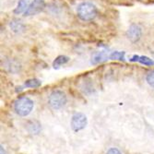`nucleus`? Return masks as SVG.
<instances>
[{
	"mask_svg": "<svg viewBox=\"0 0 154 154\" xmlns=\"http://www.w3.org/2000/svg\"><path fill=\"white\" fill-rule=\"evenodd\" d=\"M69 61V57L66 55H58L53 62V67L54 68H59L63 65L66 64Z\"/></svg>",
	"mask_w": 154,
	"mask_h": 154,
	"instance_id": "nucleus-11",
	"label": "nucleus"
},
{
	"mask_svg": "<svg viewBox=\"0 0 154 154\" xmlns=\"http://www.w3.org/2000/svg\"><path fill=\"white\" fill-rule=\"evenodd\" d=\"M34 103L29 97L21 96L19 97L18 99L14 103V110L16 114L20 116H29L33 109Z\"/></svg>",
	"mask_w": 154,
	"mask_h": 154,
	"instance_id": "nucleus-2",
	"label": "nucleus"
},
{
	"mask_svg": "<svg viewBox=\"0 0 154 154\" xmlns=\"http://www.w3.org/2000/svg\"><path fill=\"white\" fill-rule=\"evenodd\" d=\"M110 55H108L106 51H101V52H98L96 53L93 57H91V63L92 65H97V64H100L103 63L106 60H108Z\"/></svg>",
	"mask_w": 154,
	"mask_h": 154,
	"instance_id": "nucleus-7",
	"label": "nucleus"
},
{
	"mask_svg": "<svg viewBox=\"0 0 154 154\" xmlns=\"http://www.w3.org/2000/svg\"><path fill=\"white\" fill-rule=\"evenodd\" d=\"M146 81L148 82V84L150 87L154 88V70L148 73V75L146 77Z\"/></svg>",
	"mask_w": 154,
	"mask_h": 154,
	"instance_id": "nucleus-15",
	"label": "nucleus"
},
{
	"mask_svg": "<svg viewBox=\"0 0 154 154\" xmlns=\"http://www.w3.org/2000/svg\"><path fill=\"white\" fill-rule=\"evenodd\" d=\"M27 8H28V3L26 0H19L17 7L15 8V9H14V14L20 15L21 13H25Z\"/></svg>",
	"mask_w": 154,
	"mask_h": 154,
	"instance_id": "nucleus-12",
	"label": "nucleus"
},
{
	"mask_svg": "<svg viewBox=\"0 0 154 154\" xmlns=\"http://www.w3.org/2000/svg\"><path fill=\"white\" fill-rule=\"evenodd\" d=\"M130 61L132 62H138L145 66H154V61L145 55H133L130 58Z\"/></svg>",
	"mask_w": 154,
	"mask_h": 154,
	"instance_id": "nucleus-8",
	"label": "nucleus"
},
{
	"mask_svg": "<svg viewBox=\"0 0 154 154\" xmlns=\"http://www.w3.org/2000/svg\"><path fill=\"white\" fill-rule=\"evenodd\" d=\"M88 124V118L83 113H76L71 117L70 125L74 132H79L86 128Z\"/></svg>",
	"mask_w": 154,
	"mask_h": 154,
	"instance_id": "nucleus-4",
	"label": "nucleus"
},
{
	"mask_svg": "<svg viewBox=\"0 0 154 154\" xmlns=\"http://www.w3.org/2000/svg\"><path fill=\"white\" fill-rule=\"evenodd\" d=\"M9 26L11 28V30L14 32H16V33L21 32L24 30V24L22 23V21H20L19 20H11L10 23H9Z\"/></svg>",
	"mask_w": 154,
	"mask_h": 154,
	"instance_id": "nucleus-10",
	"label": "nucleus"
},
{
	"mask_svg": "<svg viewBox=\"0 0 154 154\" xmlns=\"http://www.w3.org/2000/svg\"><path fill=\"white\" fill-rule=\"evenodd\" d=\"M106 154H122V152L116 148H111L107 150Z\"/></svg>",
	"mask_w": 154,
	"mask_h": 154,
	"instance_id": "nucleus-16",
	"label": "nucleus"
},
{
	"mask_svg": "<svg viewBox=\"0 0 154 154\" xmlns=\"http://www.w3.org/2000/svg\"><path fill=\"white\" fill-rule=\"evenodd\" d=\"M77 14L82 21H91L96 18L98 9L96 6L91 2H82L77 8Z\"/></svg>",
	"mask_w": 154,
	"mask_h": 154,
	"instance_id": "nucleus-1",
	"label": "nucleus"
},
{
	"mask_svg": "<svg viewBox=\"0 0 154 154\" xmlns=\"http://www.w3.org/2000/svg\"><path fill=\"white\" fill-rule=\"evenodd\" d=\"M66 101L67 99L65 92L60 90L53 91L48 98V103L54 110H58L64 107L66 103Z\"/></svg>",
	"mask_w": 154,
	"mask_h": 154,
	"instance_id": "nucleus-3",
	"label": "nucleus"
},
{
	"mask_svg": "<svg viewBox=\"0 0 154 154\" xmlns=\"http://www.w3.org/2000/svg\"><path fill=\"white\" fill-rule=\"evenodd\" d=\"M109 57V59L111 60H120V61H125V52H119V51H115V52H112Z\"/></svg>",
	"mask_w": 154,
	"mask_h": 154,
	"instance_id": "nucleus-14",
	"label": "nucleus"
},
{
	"mask_svg": "<svg viewBox=\"0 0 154 154\" xmlns=\"http://www.w3.org/2000/svg\"><path fill=\"white\" fill-rule=\"evenodd\" d=\"M45 8V0H33V1L28 6L27 10L24 13L25 17L34 16L41 13Z\"/></svg>",
	"mask_w": 154,
	"mask_h": 154,
	"instance_id": "nucleus-5",
	"label": "nucleus"
},
{
	"mask_svg": "<svg viewBox=\"0 0 154 154\" xmlns=\"http://www.w3.org/2000/svg\"><path fill=\"white\" fill-rule=\"evenodd\" d=\"M0 154H6V151H5V149H4L3 145L0 146Z\"/></svg>",
	"mask_w": 154,
	"mask_h": 154,
	"instance_id": "nucleus-17",
	"label": "nucleus"
},
{
	"mask_svg": "<svg viewBox=\"0 0 154 154\" xmlns=\"http://www.w3.org/2000/svg\"><path fill=\"white\" fill-rule=\"evenodd\" d=\"M141 35H142L141 28L137 24H131L128 28V30L127 31V37L133 44L140 40Z\"/></svg>",
	"mask_w": 154,
	"mask_h": 154,
	"instance_id": "nucleus-6",
	"label": "nucleus"
},
{
	"mask_svg": "<svg viewBox=\"0 0 154 154\" xmlns=\"http://www.w3.org/2000/svg\"><path fill=\"white\" fill-rule=\"evenodd\" d=\"M41 124L38 121L35 120H32L29 123L27 124V130L29 131V133L32 134V135H37L40 133L41 131Z\"/></svg>",
	"mask_w": 154,
	"mask_h": 154,
	"instance_id": "nucleus-9",
	"label": "nucleus"
},
{
	"mask_svg": "<svg viewBox=\"0 0 154 154\" xmlns=\"http://www.w3.org/2000/svg\"><path fill=\"white\" fill-rule=\"evenodd\" d=\"M41 85H42V81L38 79H28L24 83L25 88H32V89H37V88L41 87Z\"/></svg>",
	"mask_w": 154,
	"mask_h": 154,
	"instance_id": "nucleus-13",
	"label": "nucleus"
}]
</instances>
